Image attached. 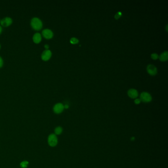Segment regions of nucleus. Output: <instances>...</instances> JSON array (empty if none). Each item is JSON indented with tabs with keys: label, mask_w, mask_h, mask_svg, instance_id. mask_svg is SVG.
Instances as JSON below:
<instances>
[{
	"label": "nucleus",
	"mask_w": 168,
	"mask_h": 168,
	"mask_svg": "<svg viewBox=\"0 0 168 168\" xmlns=\"http://www.w3.org/2000/svg\"><path fill=\"white\" fill-rule=\"evenodd\" d=\"M43 36L46 39H50L52 38L53 36V33L52 31L48 29H45L42 31Z\"/></svg>",
	"instance_id": "6"
},
{
	"label": "nucleus",
	"mask_w": 168,
	"mask_h": 168,
	"mask_svg": "<svg viewBox=\"0 0 168 168\" xmlns=\"http://www.w3.org/2000/svg\"><path fill=\"white\" fill-rule=\"evenodd\" d=\"M64 108H65V109H68L69 108V105H65V106H64Z\"/></svg>",
	"instance_id": "20"
},
{
	"label": "nucleus",
	"mask_w": 168,
	"mask_h": 168,
	"mask_svg": "<svg viewBox=\"0 0 168 168\" xmlns=\"http://www.w3.org/2000/svg\"><path fill=\"white\" fill-rule=\"evenodd\" d=\"M128 95L130 98L135 99L138 96V92L135 89H130L128 91Z\"/></svg>",
	"instance_id": "9"
},
{
	"label": "nucleus",
	"mask_w": 168,
	"mask_h": 168,
	"mask_svg": "<svg viewBox=\"0 0 168 168\" xmlns=\"http://www.w3.org/2000/svg\"><path fill=\"white\" fill-rule=\"evenodd\" d=\"M12 22H13V20L11 18L7 17H5V18H3L1 20V23L3 26L5 27H7V26L10 25L12 24Z\"/></svg>",
	"instance_id": "8"
},
{
	"label": "nucleus",
	"mask_w": 168,
	"mask_h": 168,
	"mask_svg": "<svg viewBox=\"0 0 168 168\" xmlns=\"http://www.w3.org/2000/svg\"><path fill=\"white\" fill-rule=\"evenodd\" d=\"M140 101L143 102L148 103L151 101L152 97L149 93L146 92H143L140 94Z\"/></svg>",
	"instance_id": "3"
},
{
	"label": "nucleus",
	"mask_w": 168,
	"mask_h": 168,
	"mask_svg": "<svg viewBox=\"0 0 168 168\" xmlns=\"http://www.w3.org/2000/svg\"><path fill=\"white\" fill-rule=\"evenodd\" d=\"M31 25L34 29L36 30H39L42 28V22L39 18L37 17H34L31 20Z\"/></svg>",
	"instance_id": "1"
},
{
	"label": "nucleus",
	"mask_w": 168,
	"mask_h": 168,
	"mask_svg": "<svg viewBox=\"0 0 168 168\" xmlns=\"http://www.w3.org/2000/svg\"><path fill=\"white\" fill-rule=\"evenodd\" d=\"M151 57L153 60H157L159 58V55L157 53H153L151 55Z\"/></svg>",
	"instance_id": "15"
},
{
	"label": "nucleus",
	"mask_w": 168,
	"mask_h": 168,
	"mask_svg": "<svg viewBox=\"0 0 168 168\" xmlns=\"http://www.w3.org/2000/svg\"><path fill=\"white\" fill-rule=\"evenodd\" d=\"M64 106L62 103H57L53 107V111L56 114H60L63 112Z\"/></svg>",
	"instance_id": "4"
},
{
	"label": "nucleus",
	"mask_w": 168,
	"mask_h": 168,
	"mask_svg": "<svg viewBox=\"0 0 168 168\" xmlns=\"http://www.w3.org/2000/svg\"><path fill=\"white\" fill-rule=\"evenodd\" d=\"M51 54L52 53L50 50L46 49L44 50L42 52V60L44 61L48 60L51 57Z\"/></svg>",
	"instance_id": "7"
},
{
	"label": "nucleus",
	"mask_w": 168,
	"mask_h": 168,
	"mask_svg": "<svg viewBox=\"0 0 168 168\" xmlns=\"http://www.w3.org/2000/svg\"><path fill=\"white\" fill-rule=\"evenodd\" d=\"M159 59L161 61H166L168 60V52L167 51H165L162 53L160 56H159Z\"/></svg>",
	"instance_id": "10"
},
{
	"label": "nucleus",
	"mask_w": 168,
	"mask_h": 168,
	"mask_svg": "<svg viewBox=\"0 0 168 168\" xmlns=\"http://www.w3.org/2000/svg\"><path fill=\"white\" fill-rule=\"evenodd\" d=\"M33 41L34 42L36 43H39L42 40V37L40 33H37L35 34V35L33 36Z\"/></svg>",
	"instance_id": "11"
},
{
	"label": "nucleus",
	"mask_w": 168,
	"mask_h": 168,
	"mask_svg": "<svg viewBox=\"0 0 168 168\" xmlns=\"http://www.w3.org/2000/svg\"><path fill=\"white\" fill-rule=\"evenodd\" d=\"M63 128L60 126H58L54 129V133L56 135H60L62 133Z\"/></svg>",
	"instance_id": "12"
},
{
	"label": "nucleus",
	"mask_w": 168,
	"mask_h": 168,
	"mask_svg": "<svg viewBox=\"0 0 168 168\" xmlns=\"http://www.w3.org/2000/svg\"><path fill=\"white\" fill-rule=\"evenodd\" d=\"M121 15H122V14H121V13H120V12H118L116 14H115V18H116V19H118L119 17H120L121 16Z\"/></svg>",
	"instance_id": "16"
},
{
	"label": "nucleus",
	"mask_w": 168,
	"mask_h": 168,
	"mask_svg": "<svg viewBox=\"0 0 168 168\" xmlns=\"http://www.w3.org/2000/svg\"><path fill=\"white\" fill-rule=\"evenodd\" d=\"M44 47L46 49H48V48H49V45L48 44H45L44 45Z\"/></svg>",
	"instance_id": "19"
},
{
	"label": "nucleus",
	"mask_w": 168,
	"mask_h": 168,
	"mask_svg": "<svg viewBox=\"0 0 168 168\" xmlns=\"http://www.w3.org/2000/svg\"><path fill=\"white\" fill-rule=\"evenodd\" d=\"M2 31V27H1V26H0V33H1Z\"/></svg>",
	"instance_id": "22"
},
{
	"label": "nucleus",
	"mask_w": 168,
	"mask_h": 168,
	"mask_svg": "<svg viewBox=\"0 0 168 168\" xmlns=\"http://www.w3.org/2000/svg\"><path fill=\"white\" fill-rule=\"evenodd\" d=\"M29 165V162L27 161H23L21 162L20 164V166L22 168H27Z\"/></svg>",
	"instance_id": "13"
},
{
	"label": "nucleus",
	"mask_w": 168,
	"mask_h": 168,
	"mask_svg": "<svg viewBox=\"0 0 168 168\" xmlns=\"http://www.w3.org/2000/svg\"><path fill=\"white\" fill-rule=\"evenodd\" d=\"M140 101H140V99H136L135 100L134 102H135V103L136 104L138 105V104H140Z\"/></svg>",
	"instance_id": "17"
},
{
	"label": "nucleus",
	"mask_w": 168,
	"mask_h": 168,
	"mask_svg": "<svg viewBox=\"0 0 168 168\" xmlns=\"http://www.w3.org/2000/svg\"><path fill=\"white\" fill-rule=\"evenodd\" d=\"M48 143L51 147H55L58 144V138L55 134H50L48 137Z\"/></svg>",
	"instance_id": "2"
},
{
	"label": "nucleus",
	"mask_w": 168,
	"mask_h": 168,
	"mask_svg": "<svg viewBox=\"0 0 168 168\" xmlns=\"http://www.w3.org/2000/svg\"><path fill=\"white\" fill-rule=\"evenodd\" d=\"M0 47H1V45H0Z\"/></svg>",
	"instance_id": "23"
},
{
	"label": "nucleus",
	"mask_w": 168,
	"mask_h": 168,
	"mask_svg": "<svg viewBox=\"0 0 168 168\" xmlns=\"http://www.w3.org/2000/svg\"><path fill=\"white\" fill-rule=\"evenodd\" d=\"M147 71L151 75H155L157 73V69L156 67L152 64H149L147 66Z\"/></svg>",
	"instance_id": "5"
},
{
	"label": "nucleus",
	"mask_w": 168,
	"mask_h": 168,
	"mask_svg": "<svg viewBox=\"0 0 168 168\" xmlns=\"http://www.w3.org/2000/svg\"><path fill=\"white\" fill-rule=\"evenodd\" d=\"M70 42L72 44H76L79 42V40L77 38L73 37L70 39Z\"/></svg>",
	"instance_id": "14"
},
{
	"label": "nucleus",
	"mask_w": 168,
	"mask_h": 168,
	"mask_svg": "<svg viewBox=\"0 0 168 168\" xmlns=\"http://www.w3.org/2000/svg\"><path fill=\"white\" fill-rule=\"evenodd\" d=\"M131 140H132H132H135V137H132V138H131Z\"/></svg>",
	"instance_id": "21"
},
{
	"label": "nucleus",
	"mask_w": 168,
	"mask_h": 168,
	"mask_svg": "<svg viewBox=\"0 0 168 168\" xmlns=\"http://www.w3.org/2000/svg\"><path fill=\"white\" fill-rule=\"evenodd\" d=\"M3 61L2 58L0 57V67H1L3 66Z\"/></svg>",
	"instance_id": "18"
}]
</instances>
